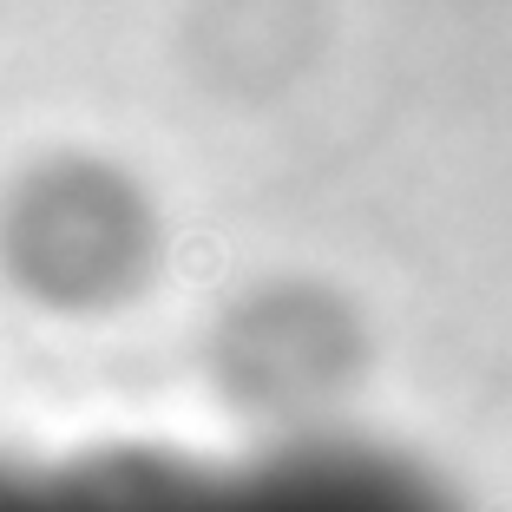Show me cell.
I'll return each instance as SVG.
<instances>
[{
    "label": "cell",
    "mask_w": 512,
    "mask_h": 512,
    "mask_svg": "<svg viewBox=\"0 0 512 512\" xmlns=\"http://www.w3.org/2000/svg\"><path fill=\"white\" fill-rule=\"evenodd\" d=\"M0 512H453L421 473L355 447H296L250 467L99 453L73 467L0 460Z\"/></svg>",
    "instance_id": "1"
},
{
    "label": "cell",
    "mask_w": 512,
    "mask_h": 512,
    "mask_svg": "<svg viewBox=\"0 0 512 512\" xmlns=\"http://www.w3.org/2000/svg\"><path fill=\"white\" fill-rule=\"evenodd\" d=\"M20 256V276L60 302L112 296L125 276H138L145 256V217L125 197V184L99 171H53L33 184L7 230Z\"/></svg>",
    "instance_id": "2"
}]
</instances>
